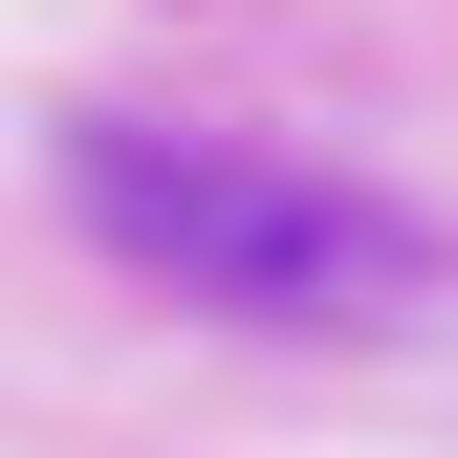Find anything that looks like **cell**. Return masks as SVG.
Returning <instances> with one entry per match:
<instances>
[{
	"mask_svg": "<svg viewBox=\"0 0 458 458\" xmlns=\"http://www.w3.org/2000/svg\"><path fill=\"white\" fill-rule=\"evenodd\" d=\"M66 218L131 284H197L262 327H415L437 306V218H393L371 175H306V153H241V131H153V109L66 131Z\"/></svg>",
	"mask_w": 458,
	"mask_h": 458,
	"instance_id": "1",
	"label": "cell"
}]
</instances>
